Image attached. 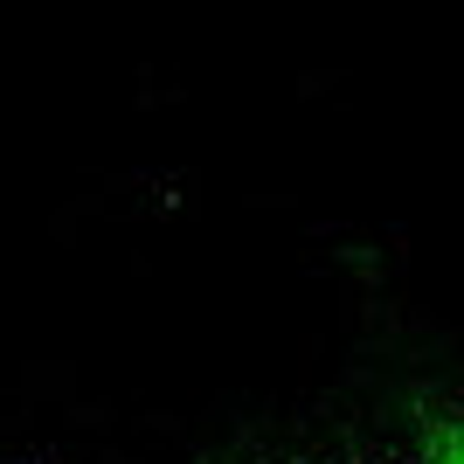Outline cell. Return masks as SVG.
Returning a JSON list of instances; mask_svg holds the SVG:
<instances>
[{"label":"cell","mask_w":464,"mask_h":464,"mask_svg":"<svg viewBox=\"0 0 464 464\" xmlns=\"http://www.w3.org/2000/svg\"><path fill=\"white\" fill-rule=\"evenodd\" d=\"M194 464H402L395 437L374 416H285V423L243 430Z\"/></svg>","instance_id":"cell-1"},{"label":"cell","mask_w":464,"mask_h":464,"mask_svg":"<svg viewBox=\"0 0 464 464\" xmlns=\"http://www.w3.org/2000/svg\"><path fill=\"white\" fill-rule=\"evenodd\" d=\"M402 464H464V382H416L388 416Z\"/></svg>","instance_id":"cell-2"},{"label":"cell","mask_w":464,"mask_h":464,"mask_svg":"<svg viewBox=\"0 0 464 464\" xmlns=\"http://www.w3.org/2000/svg\"><path fill=\"white\" fill-rule=\"evenodd\" d=\"M0 464H77V458L56 450V444H7V450H0Z\"/></svg>","instance_id":"cell-3"}]
</instances>
